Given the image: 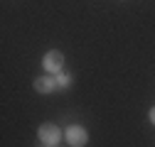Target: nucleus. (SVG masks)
Listing matches in <instances>:
<instances>
[{
	"mask_svg": "<svg viewBox=\"0 0 155 147\" xmlns=\"http://www.w3.org/2000/svg\"><path fill=\"white\" fill-rule=\"evenodd\" d=\"M64 137H67V142L71 147H84L89 142V133L84 130L81 125H69L67 130H64Z\"/></svg>",
	"mask_w": 155,
	"mask_h": 147,
	"instance_id": "nucleus-3",
	"label": "nucleus"
},
{
	"mask_svg": "<svg viewBox=\"0 0 155 147\" xmlns=\"http://www.w3.org/2000/svg\"><path fill=\"white\" fill-rule=\"evenodd\" d=\"M54 88H57L54 74H47V76L35 79V91H37V93H54Z\"/></svg>",
	"mask_w": 155,
	"mask_h": 147,
	"instance_id": "nucleus-4",
	"label": "nucleus"
},
{
	"mask_svg": "<svg viewBox=\"0 0 155 147\" xmlns=\"http://www.w3.org/2000/svg\"><path fill=\"white\" fill-rule=\"evenodd\" d=\"M54 79H57V88H62V91L71 86V76H67V74H62V71L54 74Z\"/></svg>",
	"mask_w": 155,
	"mask_h": 147,
	"instance_id": "nucleus-5",
	"label": "nucleus"
},
{
	"mask_svg": "<svg viewBox=\"0 0 155 147\" xmlns=\"http://www.w3.org/2000/svg\"><path fill=\"white\" fill-rule=\"evenodd\" d=\"M37 137H40V142H42V145L54 147V145L59 142L64 135H62V130H59V127H57L54 123H42V125H40V130H37Z\"/></svg>",
	"mask_w": 155,
	"mask_h": 147,
	"instance_id": "nucleus-1",
	"label": "nucleus"
},
{
	"mask_svg": "<svg viewBox=\"0 0 155 147\" xmlns=\"http://www.w3.org/2000/svg\"><path fill=\"white\" fill-rule=\"evenodd\" d=\"M148 118H150V123H153V125H155V105H153V108H150V113H148Z\"/></svg>",
	"mask_w": 155,
	"mask_h": 147,
	"instance_id": "nucleus-6",
	"label": "nucleus"
},
{
	"mask_svg": "<svg viewBox=\"0 0 155 147\" xmlns=\"http://www.w3.org/2000/svg\"><path fill=\"white\" fill-rule=\"evenodd\" d=\"M45 147H47V145H45Z\"/></svg>",
	"mask_w": 155,
	"mask_h": 147,
	"instance_id": "nucleus-7",
	"label": "nucleus"
},
{
	"mask_svg": "<svg viewBox=\"0 0 155 147\" xmlns=\"http://www.w3.org/2000/svg\"><path fill=\"white\" fill-rule=\"evenodd\" d=\"M42 66H45L47 74H59L62 66H64V54L59 49H49L45 54V59H42Z\"/></svg>",
	"mask_w": 155,
	"mask_h": 147,
	"instance_id": "nucleus-2",
	"label": "nucleus"
}]
</instances>
